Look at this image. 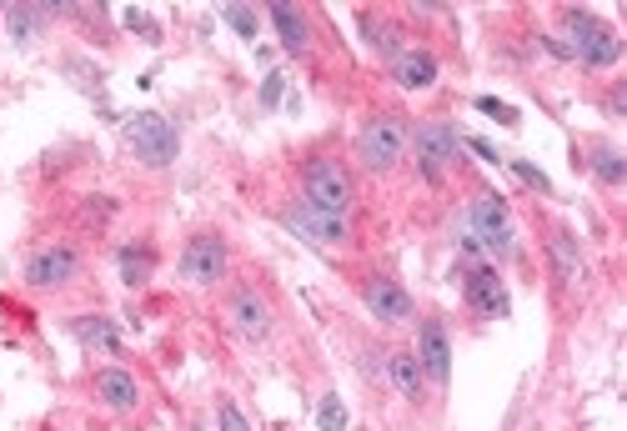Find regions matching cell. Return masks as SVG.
<instances>
[{
    "mask_svg": "<svg viewBox=\"0 0 627 431\" xmlns=\"http://www.w3.org/2000/svg\"><path fill=\"white\" fill-rule=\"evenodd\" d=\"M276 221H281L296 241L317 246V251H332V256L357 246V231H352V221H347V216H327V211H317V206H306L301 196L281 201V206H276Z\"/></svg>",
    "mask_w": 627,
    "mask_h": 431,
    "instance_id": "4",
    "label": "cell"
},
{
    "mask_svg": "<svg viewBox=\"0 0 627 431\" xmlns=\"http://www.w3.org/2000/svg\"><path fill=\"white\" fill-rule=\"evenodd\" d=\"M417 366H422V376L432 381V386H447L452 381V341H447V326L437 321V316H427V321H417Z\"/></svg>",
    "mask_w": 627,
    "mask_h": 431,
    "instance_id": "13",
    "label": "cell"
},
{
    "mask_svg": "<svg viewBox=\"0 0 627 431\" xmlns=\"http://www.w3.org/2000/svg\"><path fill=\"white\" fill-rule=\"evenodd\" d=\"M622 111H627V91H622V81H617V86L607 91V116H622Z\"/></svg>",
    "mask_w": 627,
    "mask_h": 431,
    "instance_id": "30",
    "label": "cell"
},
{
    "mask_svg": "<svg viewBox=\"0 0 627 431\" xmlns=\"http://www.w3.org/2000/svg\"><path fill=\"white\" fill-rule=\"evenodd\" d=\"M477 111H482V116H492V121H502V126H517V111H512L507 101H492V96H477Z\"/></svg>",
    "mask_w": 627,
    "mask_h": 431,
    "instance_id": "27",
    "label": "cell"
},
{
    "mask_svg": "<svg viewBox=\"0 0 627 431\" xmlns=\"http://www.w3.org/2000/svg\"><path fill=\"white\" fill-rule=\"evenodd\" d=\"M472 241L487 246L497 261H512L517 256V231H512V211H507V196H497L492 186H477L472 191Z\"/></svg>",
    "mask_w": 627,
    "mask_h": 431,
    "instance_id": "5",
    "label": "cell"
},
{
    "mask_svg": "<svg viewBox=\"0 0 627 431\" xmlns=\"http://www.w3.org/2000/svg\"><path fill=\"white\" fill-rule=\"evenodd\" d=\"M407 156H412L417 176L437 186V181L447 176V166H452V161L462 156V141H457V131H452L447 121H422V126H412Z\"/></svg>",
    "mask_w": 627,
    "mask_h": 431,
    "instance_id": "10",
    "label": "cell"
},
{
    "mask_svg": "<svg viewBox=\"0 0 627 431\" xmlns=\"http://www.w3.org/2000/svg\"><path fill=\"white\" fill-rule=\"evenodd\" d=\"M552 41H557V56L582 61V66H592V71H607V66H617V56H622L617 31L602 26L597 16H587V11H562V31H557Z\"/></svg>",
    "mask_w": 627,
    "mask_h": 431,
    "instance_id": "3",
    "label": "cell"
},
{
    "mask_svg": "<svg viewBox=\"0 0 627 431\" xmlns=\"http://www.w3.org/2000/svg\"><path fill=\"white\" fill-rule=\"evenodd\" d=\"M362 26H367V41H372L382 56H397V51H402V41H397L402 31H397L392 21H382V16H362Z\"/></svg>",
    "mask_w": 627,
    "mask_h": 431,
    "instance_id": "23",
    "label": "cell"
},
{
    "mask_svg": "<svg viewBox=\"0 0 627 431\" xmlns=\"http://www.w3.org/2000/svg\"><path fill=\"white\" fill-rule=\"evenodd\" d=\"M126 151H131L141 166H151V171H166V166L181 156V136H176V126H171L166 116H156V111H141L136 121H126Z\"/></svg>",
    "mask_w": 627,
    "mask_h": 431,
    "instance_id": "9",
    "label": "cell"
},
{
    "mask_svg": "<svg viewBox=\"0 0 627 431\" xmlns=\"http://www.w3.org/2000/svg\"><path fill=\"white\" fill-rule=\"evenodd\" d=\"M51 16H56V11H46V6H11V11H6V26H11V41H16V46L36 41V36H41V26H46Z\"/></svg>",
    "mask_w": 627,
    "mask_h": 431,
    "instance_id": "21",
    "label": "cell"
},
{
    "mask_svg": "<svg viewBox=\"0 0 627 431\" xmlns=\"http://www.w3.org/2000/svg\"><path fill=\"white\" fill-rule=\"evenodd\" d=\"M276 96H281V76H266V86H261V106H276Z\"/></svg>",
    "mask_w": 627,
    "mask_h": 431,
    "instance_id": "31",
    "label": "cell"
},
{
    "mask_svg": "<svg viewBox=\"0 0 627 431\" xmlns=\"http://www.w3.org/2000/svg\"><path fill=\"white\" fill-rule=\"evenodd\" d=\"M221 16H226V26H231L241 41H256V31H261V16H256V6H226Z\"/></svg>",
    "mask_w": 627,
    "mask_h": 431,
    "instance_id": "24",
    "label": "cell"
},
{
    "mask_svg": "<svg viewBox=\"0 0 627 431\" xmlns=\"http://www.w3.org/2000/svg\"><path fill=\"white\" fill-rule=\"evenodd\" d=\"M467 146H472V151H477L482 161H492V166H502V161H507V156H497V151H492L487 141H467Z\"/></svg>",
    "mask_w": 627,
    "mask_h": 431,
    "instance_id": "32",
    "label": "cell"
},
{
    "mask_svg": "<svg viewBox=\"0 0 627 431\" xmlns=\"http://www.w3.org/2000/svg\"><path fill=\"white\" fill-rule=\"evenodd\" d=\"M547 256H552V271H557L562 286H582L587 266H582V251H577V236H572V231L557 226V231L547 236Z\"/></svg>",
    "mask_w": 627,
    "mask_h": 431,
    "instance_id": "17",
    "label": "cell"
},
{
    "mask_svg": "<svg viewBox=\"0 0 627 431\" xmlns=\"http://www.w3.org/2000/svg\"><path fill=\"white\" fill-rule=\"evenodd\" d=\"M462 296H467V306H472L482 321H502V316L512 311L507 281H502L497 266H487V261H477V266L462 271Z\"/></svg>",
    "mask_w": 627,
    "mask_h": 431,
    "instance_id": "12",
    "label": "cell"
},
{
    "mask_svg": "<svg viewBox=\"0 0 627 431\" xmlns=\"http://www.w3.org/2000/svg\"><path fill=\"white\" fill-rule=\"evenodd\" d=\"M216 426H221V431H251L246 416L236 411V401H221V406H216Z\"/></svg>",
    "mask_w": 627,
    "mask_h": 431,
    "instance_id": "28",
    "label": "cell"
},
{
    "mask_svg": "<svg viewBox=\"0 0 627 431\" xmlns=\"http://www.w3.org/2000/svg\"><path fill=\"white\" fill-rule=\"evenodd\" d=\"M387 381L397 386V396H407V401H422L427 396V376H422V366H417V356L412 351H387Z\"/></svg>",
    "mask_w": 627,
    "mask_h": 431,
    "instance_id": "19",
    "label": "cell"
},
{
    "mask_svg": "<svg viewBox=\"0 0 627 431\" xmlns=\"http://www.w3.org/2000/svg\"><path fill=\"white\" fill-rule=\"evenodd\" d=\"M71 336H76L81 346L101 351V356H116V351H121V331H116L111 316H76V321H71Z\"/></svg>",
    "mask_w": 627,
    "mask_h": 431,
    "instance_id": "20",
    "label": "cell"
},
{
    "mask_svg": "<svg viewBox=\"0 0 627 431\" xmlns=\"http://www.w3.org/2000/svg\"><path fill=\"white\" fill-rule=\"evenodd\" d=\"M407 141H412V121L402 111H372L357 131V166L387 176L407 161Z\"/></svg>",
    "mask_w": 627,
    "mask_h": 431,
    "instance_id": "2",
    "label": "cell"
},
{
    "mask_svg": "<svg viewBox=\"0 0 627 431\" xmlns=\"http://www.w3.org/2000/svg\"><path fill=\"white\" fill-rule=\"evenodd\" d=\"M392 81L402 91H432L437 86V56L427 46H402L392 56Z\"/></svg>",
    "mask_w": 627,
    "mask_h": 431,
    "instance_id": "14",
    "label": "cell"
},
{
    "mask_svg": "<svg viewBox=\"0 0 627 431\" xmlns=\"http://www.w3.org/2000/svg\"><path fill=\"white\" fill-rule=\"evenodd\" d=\"M266 16H271L286 56H306V51H311V16H306L301 6H271Z\"/></svg>",
    "mask_w": 627,
    "mask_h": 431,
    "instance_id": "16",
    "label": "cell"
},
{
    "mask_svg": "<svg viewBox=\"0 0 627 431\" xmlns=\"http://www.w3.org/2000/svg\"><path fill=\"white\" fill-rule=\"evenodd\" d=\"M176 271L186 286H221L226 271H231V241L221 231H196L186 236L181 256H176Z\"/></svg>",
    "mask_w": 627,
    "mask_h": 431,
    "instance_id": "6",
    "label": "cell"
},
{
    "mask_svg": "<svg viewBox=\"0 0 627 431\" xmlns=\"http://www.w3.org/2000/svg\"><path fill=\"white\" fill-rule=\"evenodd\" d=\"M116 271H121V281L136 291V286H146L151 276H156V246L151 241H126L121 251H116Z\"/></svg>",
    "mask_w": 627,
    "mask_h": 431,
    "instance_id": "18",
    "label": "cell"
},
{
    "mask_svg": "<svg viewBox=\"0 0 627 431\" xmlns=\"http://www.w3.org/2000/svg\"><path fill=\"white\" fill-rule=\"evenodd\" d=\"M357 291H362V306H367L382 326H412V321H417V301H412V291H407L397 276L367 271V276L357 281Z\"/></svg>",
    "mask_w": 627,
    "mask_h": 431,
    "instance_id": "11",
    "label": "cell"
},
{
    "mask_svg": "<svg viewBox=\"0 0 627 431\" xmlns=\"http://www.w3.org/2000/svg\"><path fill=\"white\" fill-rule=\"evenodd\" d=\"M296 181H301V201H306V206L352 221V211H357V176H352V166H347L342 156H332V151L306 156Z\"/></svg>",
    "mask_w": 627,
    "mask_h": 431,
    "instance_id": "1",
    "label": "cell"
},
{
    "mask_svg": "<svg viewBox=\"0 0 627 431\" xmlns=\"http://www.w3.org/2000/svg\"><path fill=\"white\" fill-rule=\"evenodd\" d=\"M221 316H226V326H231L241 341H251V346H261V341L276 331V306H271V296H266L261 286H251V281H241V286L226 291Z\"/></svg>",
    "mask_w": 627,
    "mask_h": 431,
    "instance_id": "8",
    "label": "cell"
},
{
    "mask_svg": "<svg viewBox=\"0 0 627 431\" xmlns=\"http://www.w3.org/2000/svg\"><path fill=\"white\" fill-rule=\"evenodd\" d=\"M96 396H101V406L106 411H136L141 406V381L126 371V366H101L96 371Z\"/></svg>",
    "mask_w": 627,
    "mask_h": 431,
    "instance_id": "15",
    "label": "cell"
},
{
    "mask_svg": "<svg viewBox=\"0 0 627 431\" xmlns=\"http://www.w3.org/2000/svg\"><path fill=\"white\" fill-rule=\"evenodd\" d=\"M126 26H131V31H141V41H161V26H156V16H146L141 6H131V11H126Z\"/></svg>",
    "mask_w": 627,
    "mask_h": 431,
    "instance_id": "26",
    "label": "cell"
},
{
    "mask_svg": "<svg viewBox=\"0 0 627 431\" xmlns=\"http://www.w3.org/2000/svg\"><path fill=\"white\" fill-rule=\"evenodd\" d=\"M587 166L597 171V181H602V186H622V181H627V161H622L612 146H592Z\"/></svg>",
    "mask_w": 627,
    "mask_h": 431,
    "instance_id": "22",
    "label": "cell"
},
{
    "mask_svg": "<svg viewBox=\"0 0 627 431\" xmlns=\"http://www.w3.org/2000/svg\"><path fill=\"white\" fill-rule=\"evenodd\" d=\"M191 431H201V426H191Z\"/></svg>",
    "mask_w": 627,
    "mask_h": 431,
    "instance_id": "33",
    "label": "cell"
},
{
    "mask_svg": "<svg viewBox=\"0 0 627 431\" xmlns=\"http://www.w3.org/2000/svg\"><path fill=\"white\" fill-rule=\"evenodd\" d=\"M512 171H517V176H522V181H527V186H532V191H542V196H547V191H552V186H547V176H542V171H537V166H532V161H512Z\"/></svg>",
    "mask_w": 627,
    "mask_h": 431,
    "instance_id": "29",
    "label": "cell"
},
{
    "mask_svg": "<svg viewBox=\"0 0 627 431\" xmlns=\"http://www.w3.org/2000/svg\"><path fill=\"white\" fill-rule=\"evenodd\" d=\"M81 271H86V256H81V246H71V241H51V246H36L31 256H26V286L31 291H66V286H76L81 281Z\"/></svg>",
    "mask_w": 627,
    "mask_h": 431,
    "instance_id": "7",
    "label": "cell"
},
{
    "mask_svg": "<svg viewBox=\"0 0 627 431\" xmlns=\"http://www.w3.org/2000/svg\"><path fill=\"white\" fill-rule=\"evenodd\" d=\"M317 426H322V431H347V406H342V396H322Z\"/></svg>",
    "mask_w": 627,
    "mask_h": 431,
    "instance_id": "25",
    "label": "cell"
}]
</instances>
